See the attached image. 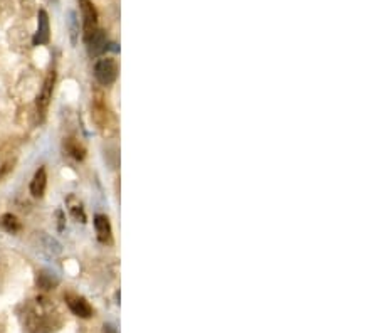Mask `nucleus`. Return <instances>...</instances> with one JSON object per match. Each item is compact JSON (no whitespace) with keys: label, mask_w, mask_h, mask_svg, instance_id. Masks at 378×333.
I'll list each match as a JSON object with an SVG mask.
<instances>
[{"label":"nucleus","mask_w":378,"mask_h":333,"mask_svg":"<svg viewBox=\"0 0 378 333\" xmlns=\"http://www.w3.org/2000/svg\"><path fill=\"white\" fill-rule=\"evenodd\" d=\"M21 320L26 333H54L64 323L61 311L46 296L24 303Z\"/></svg>","instance_id":"obj_1"},{"label":"nucleus","mask_w":378,"mask_h":333,"mask_svg":"<svg viewBox=\"0 0 378 333\" xmlns=\"http://www.w3.org/2000/svg\"><path fill=\"white\" fill-rule=\"evenodd\" d=\"M94 78L103 86H110L118 78V63L113 58H103L94 64Z\"/></svg>","instance_id":"obj_2"},{"label":"nucleus","mask_w":378,"mask_h":333,"mask_svg":"<svg viewBox=\"0 0 378 333\" xmlns=\"http://www.w3.org/2000/svg\"><path fill=\"white\" fill-rule=\"evenodd\" d=\"M54 83H56V73L54 71H51L49 74H47L46 81H44L41 91H39L38 95V115L39 118H44L46 116L47 108H49V103L52 99V91H54Z\"/></svg>","instance_id":"obj_3"},{"label":"nucleus","mask_w":378,"mask_h":333,"mask_svg":"<svg viewBox=\"0 0 378 333\" xmlns=\"http://www.w3.org/2000/svg\"><path fill=\"white\" fill-rule=\"evenodd\" d=\"M51 39V24H49V15L46 10H39L38 14V31H35L34 38H32V44L34 46H44V44L49 42Z\"/></svg>","instance_id":"obj_4"},{"label":"nucleus","mask_w":378,"mask_h":333,"mask_svg":"<svg viewBox=\"0 0 378 333\" xmlns=\"http://www.w3.org/2000/svg\"><path fill=\"white\" fill-rule=\"evenodd\" d=\"M84 41H86L88 51H90L91 56L101 54L103 51H106L108 39H106V34H104L101 29L86 32V34H84Z\"/></svg>","instance_id":"obj_5"},{"label":"nucleus","mask_w":378,"mask_h":333,"mask_svg":"<svg viewBox=\"0 0 378 333\" xmlns=\"http://www.w3.org/2000/svg\"><path fill=\"white\" fill-rule=\"evenodd\" d=\"M66 303L69 307V310L72 315L79 316V318H90L92 316V308L91 304L83 298V296L78 295H67L66 296Z\"/></svg>","instance_id":"obj_6"},{"label":"nucleus","mask_w":378,"mask_h":333,"mask_svg":"<svg viewBox=\"0 0 378 333\" xmlns=\"http://www.w3.org/2000/svg\"><path fill=\"white\" fill-rule=\"evenodd\" d=\"M81 15L84 34L98 29V12H96L91 0H81Z\"/></svg>","instance_id":"obj_7"},{"label":"nucleus","mask_w":378,"mask_h":333,"mask_svg":"<svg viewBox=\"0 0 378 333\" xmlns=\"http://www.w3.org/2000/svg\"><path fill=\"white\" fill-rule=\"evenodd\" d=\"M59 282V276L56 275L54 271L51 270H41L38 271V276H35V284H38L41 290H54L56 286H58Z\"/></svg>","instance_id":"obj_8"},{"label":"nucleus","mask_w":378,"mask_h":333,"mask_svg":"<svg viewBox=\"0 0 378 333\" xmlns=\"http://www.w3.org/2000/svg\"><path fill=\"white\" fill-rule=\"evenodd\" d=\"M47 187V174H46V168L41 167L38 172H35L34 179H32L31 182V194L34 195V197H42L44 192H46Z\"/></svg>","instance_id":"obj_9"},{"label":"nucleus","mask_w":378,"mask_h":333,"mask_svg":"<svg viewBox=\"0 0 378 333\" xmlns=\"http://www.w3.org/2000/svg\"><path fill=\"white\" fill-rule=\"evenodd\" d=\"M94 227H96V232H98V238L99 241H108L111 236V226H110V219L106 218V216L103 214H98L94 218Z\"/></svg>","instance_id":"obj_10"},{"label":"nucleus","mask_w":378,"mask_h":333,"mask_svg":"<svg viewBox=\"0 0 378 333\" xmlns=\"http://www.w3.org/2000/svg\"><path fill=\"white\" fill-rule=\"evenodd\" d=\"M67 206H69V212L72 218L78 220V222H86V214H84L83 204L79 202L74 195H71V197L67 199Z\"/></svg>","instance_id":"obj_11"},{"label":"nucleus","mask_w":378,"mask_h":333,"mask_svg":"<svg viewBox=\"0 0 378 333\" xmlns=\"http://www.w3.org/2000/svg\"><path fill=\"white\" fill-rule=\"evenodd\" d=\"M0 226H2L3 231L10 232V234H15V232L21 231V222H19V219L12 214H3L2 218H0Z\"/></svg>","instance_id":"obj_12"},{"label":"nucleus","mask_w":378,"mask_h":333,"mask_svg":"<svg viewBox=\"0 0 378 333\" xmlns=\"http://www.w3.org/2000/svg\"><path fill=\"white\" fill-rule=\"evenodd\" d=\"M41 251L46 252L47 256H58L61 252V244L56 239L49 238V236H41Z\"/></svg>","instance_id":"obj_13"},{"label":"nucleus","mask_w":378,"mask_h":333,"mask_svg":"<svg viewBox=\"0 0 378 333\" xmlns=\"http://www.w3.org/2000/svg\"><path fill=\"white\" fill-rule=\"evenodd\" d=\"M66 148H67V152H69V154L74 156L76 160H83L84 159V154H86V150H84V147L81 145V143L78 142V140H74V138H69L66 142Z\"/></svg>","instance_id":"obj_14"},{"label":"nucleus","mask_w":378,"mask_h":333,"mask_svg":"<svg viewBox=\"0 0 378 333\" xmlns=\"http://www.w3.org/2000/svg\"><path fill=\"white\" fill-rule=\"evenodd\" d=\"M103 333H118V330H116L115 325L106 323V325H104V327H103Z\"/></svg>","instance_id":"obj_15"},{"label":"nucleus","mask_w":378,"mask_h":333,"mask_svg":"<svg viewBox=\"0 0 378 333\" xmlns=\"http://www.w3.org/2000/svg\"><path fill=\"white\" fill-rule=\"evenodd\" d=\"M56 216H58V219H59V231H63L64 229V214H63V211H58L56 212Z\"/></svg>","instance_id":"obj_16"},{"label":"nucleus","mask_w":378,"mask_h":333,"mask_svg":"<svg viewBox=\"0 0 378 333\" xmlns=\"http://www.w3.org/2000/svg\"><path fill=\"white\" fill-rule=\"evenodd\" d=\"M6 332V323H3V320L0 318V333H3Z\"/></svg>","instance_id":"obj_17"},{"label":"nucleus","mask_w":378,"mask_h":333,"mask_svg":"<svg viewBox=\"0 0 378 333\" xmlns=\"http://www.w3.org/2000/svg\"><path fill=\"white\" fill-rule=\"evenodd\" d=\"M3 7H6V3H3V0H0V17H2V12H3Z\"/></svg>","instance_id":"obj_18"}]
</instances>
